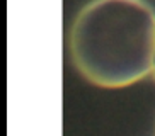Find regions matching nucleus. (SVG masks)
Instances as JSON below:
<instances>
[{
    "label": "nucleus",
    "mask_w": 155,
    "mask_h": 136,
    "mask_svg": "<svg viewBox=\"0 0 155 136\" xmlns=\"http://www.w3.org/2000/svg\"><path fill=\"white\" fill-rule=\"evenodd\" d=\"M72 61L94 85L121 89L152 73L155 12L145 0H92L68 36Z\"/></svg>",
    "instance_id": "f257e3e1"
},
{
    "label": "nucleus",
    "mask_w": 155,
    "mask_h": 136,
    "mask_svg": "<svg viewBox=\"0 0 155 136\" xmlns=\"http://www.w3.org/2000/svg\"><path fill=\"white\" fill-rule=\"evenodd\" d=\"M152 75H153V78H155V53H153V66H152Z\"/></svg>",
    "instance_id": "f03ea898"
}]
</instances>
